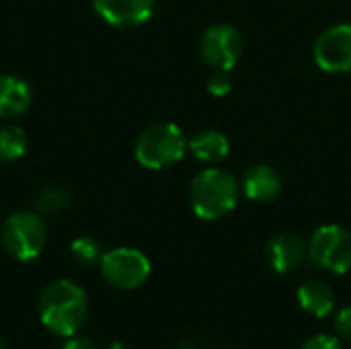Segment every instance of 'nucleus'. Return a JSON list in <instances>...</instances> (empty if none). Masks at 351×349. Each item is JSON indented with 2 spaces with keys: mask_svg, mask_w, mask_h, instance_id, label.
<instances>
[{
  "mask_svg": "<svg viewBox=\"0 0 351 349\" xmlns=\"http://www.w3.org/2000/svg\"><path fill=\"white\" fill-rule=\"evenodd\" d=\"M103 280L123 292L140 288L150 278V261L148 257L130 247H117L113 251L103 253L99 263Z\"/></svg>",
  "mask_w": 351,
  "mask_h": 349,
  "instance_id": "nucleus-5",
  "label": "nucleus"
},
{
  "mask_svg": "<svg viewBox=\"0 0 351 349\" xmlns=\"http://www.w3.org/2000/svg\"><path fill=\"white\" fill-rule=\"evenodd\" d=\"M27 134L19 125H4L0 128V163L19 160L27 150Z\"/></svg>",
  "mask_w": 351,
  "mask_h": 349,
  "instance_id": "nucleus-15",
  "label": "nucleus"
},
{
  "mask_svg": "<svg viewBox=\"0 0 351 349\" xmlns=\"http://www.w3.org/2000/svg\"><path fill=\"white\" fill-rule=\"evenodd\" d=\"M60 349H99L90 339L86 337H78V335H72V337H66L64 346Z\"/></svg>",
  "mask_w": 351,
  "mask_h": 349,
  "instance_id": "nucleus-21",
  "label": "nucleus"
},
{
  "mask_svg": "<svg viewBox=\"0 0 351 349\" xmlns=\"http://www.w3.org/2000/svg\"><path fill=\"white\" fill-rule=\"evenodd\" d=\"M298 304L304 313L317 319H325L335 311V294L329 284L321 280H308L304 282L296 292Z\"/></svg>",
  "mask_w": 351,
  "mask_h": 349,
  "instance_id": "nucleus-13",
  "label": "nucleus"
},
{
  "mask_svg": "<svg viewBox=\"0 0 351 349\" xmlns=\"http://www.w3.org/2000/svg\"><path fill=\"white\" fill-rule=\"evenodd\" d=\"M308 257V247L298 234L282 232L274 237L267 245V263L278 274L296 272Z\"/></svg>",
  "mask_w": 351,
  "mask_h": 349,
  "instance_id": "nucleus-10",
  "label": "nucleus"
},
{
  "mask_svg": "<svg viewBox=\"0 0 351 349\" xmlns=\"http://www.w3.org/2000/svg\"><path fill=\"white\" fill-rule=\"evenodd\" d=\"M335 331H337V337L351 344V304L341 309L337 313V319H335Z\"/></svg>",
  "mask_w": 351,
  "mask_h": 349,
  "instance_id": "nucleus-20",
  "label": "nucleus"
},
{
  "mask_svg": "<svg viewBox=\"0 0 351 349\" xmlns=\"http://www.w3.org/2000/svg\"><path fill=\"white\" fill-rule=\"evenodd\" d=\"M243 53V37L232 25H212L202 37V56L216 70H232Z\"/></svg>",
  "mask_w": 351,
  "mask_h": 349,
  "instance_id": "nucleus-7",
  "label": "nucleus"
},
{
  "mask_svg": "<svg viewBox=\"0 0 351 349\" xmlns=\"http://www.w3.org/2000/svg\"><path fill=\"white\" fill-rule=\"evenodd\" d=\"M68 204H70V200H68V195L62 189L45 187L37 195V200H35V210L41 216H51V214H60L62 210H66Z\"/></svg>",
  "mask_w": 351,
  "mask_h": 349,
  "instance_id": "nucleus-17",
  "label": "nucleus"
},
{
  "mask_svg": "<svg viewBox=\"0 0 351 349\" xmlns=\"http://www.w3.org/2000/svg\"><path fill=\"white\" fill-rule=\"evenodd\" d=\"M315 62L331 74L351 70V25H335L317 39Z\"/></svg>",
  "mask_w": 351,
  "mask_h": 349,
  "instance_id": "nucleus-8",
  "label": "nucleus"
},
{
  "mask_svg": "<svg viewBox=\"0 0 351 349\" xmlns=\"http://www.w3.org/2000/svg\"><path fill=\"white\" fill-rule=\"evenodd\" d=\"M0 349H4V344H2V339H0Z\"/></svg>",
  "mask_w": 351,
  "mask_h": 349,
  "instance_id": "nucleus-23",
  "label": "nucleus"
},
{
  "mask_svg": "<svg viewBox=\"0 0 351 349\" xmlns=\"http://www.w3.org/2000/svg\"><path fill=\"white\" fill-rule=\"evenodd\" d=\"M31 86L14 74H0V119L23 115L31 105Z\"/></svg>",
  "mask_w": 351,
  "mask_h": 349,
  "instance_id": "nucleus-11",
  "label": "nucleus"
},
{
  "mask_svg": "<svg viewBox=\"0 0 351 349\" xmlns=\"http://www.w3.org/2000/svg\"><path fill=\"white\" fill-rule=\"evenodd\" d=\"M107 349H132L128 344H121V341H115V344H111Z\"/></svg>",
  "mask_w": 351,
  "mask_h": 349,
  "instance_id": "nucleus-22",
  "label": "nucleus"
},
{
  "mask_svg": "<svg viewBox=\"0 0 351 349\" xmlns=\"http://www.w3.org/2000/svg\"><path fill=\"white\" fill-rule=\"evenodd\" d=\"M300 349H346V348H343V344H341V339H339V337L321 333V335H315V337L306 339V341L300 346Z\"/></svg>",
  "mask_w": 351,
  "mask_h": 349,
  "instance_id": "nucleus-19",
  "label": "nucleus"
},
{
  "mask_svg": "<svg viewBox=\"0 0 351 349\" xmlns=\"http://www.w3.org/2000/svg\"><path fill=\"white\" fill-rule=\"evenodd\" d=\"M308 257L321 269L346 274L351 269V230L339 224L317 228L308 243Z\"/></svg>",
  "mask_w": 351,
  "mask_h": 349,
  "instance_id": "nucleus-6",
  "label": "nucleus"
},
{
  "mask_svg": "<svg viewBox=\"0 0 351 349\" xmlns=\"http://www.w3.org/2000/svg\"><path fill=\"white\" fill-rule=\"evenodd\" d=\"M187 148H189V152H191L199 163L216 165V163H220V160H224V158L228 156L230 144H228V138H226L222 132L204 130V132H197V134L187 142Z\"/></svg>",
  "mask_w": 351,
  "mask_h": 349,
  "instance_id": "nucleus-14",
  "label": "nucleus"
},
{
  "mask_svg": "<svg viewBox=\"0 0 351 349\" xmlns=\"http://www.w3.org/2000/svg\"><path fill=\"white\" fill-rule=\"evenodd\" d=\"M97 14L113 27H138L154 12V0H93Z\"/></svg>",
  "mask_w": 351,
  "mask_h": 349,
  "instance_id": "nucleus-9",
  "label": "nucleus"
},
{
  "mask_svg": "<svg viewBox=\"0 0 351 349\" xmlns=\"http://www.w3.org/2000/svg\"><path fill=\"white\" fill-rule=\"evenodd\" d=\"M187 150V140L175 123H152L136 140V160L150 171L177 165Z\"/></svg>",
  "mask_w": 351,
  "mask_h": 349,
  "instance_id": "nucleus-3",
  "label": "nucleus"
},
{
  "mask_svg": "<svg viewBox=\"0 0 351 349\" xmlns=\"http://www.w3.org/2000/svg\"><path fill=\"white\" fill-rule=\"evenodd\" d=\"M41 325L58 335L72 337L80 331L88 315V296L74 280H56L39 296L37 304Z\"/></svg>",
  "mask_w": 351,
  "mask_h": 349,
  "instance_id": "nucleus-1",
  "label": "nucleus"
},
{
  "mask_svg": "<svg viewBox=\"0 0 351 349\" xmlns=\"http://www.w3.org/2000/svg\"><path fill=\"white\" fill-rule=\"evenodd\" d=\"M239 202V183L224 169H206L189 185V204L197 218L218 220L230 214Z\"/></svg>",
  "mask_w": 351,
  "mask_h": 349,
  "instance_id": "nucleus-2",
  "label": "nucleus"
},
{
  "mask_svg": "<svg viewBox=\"0 0 351 349\" xmlns=\"http://www.w3.org/2000/svg\"><path fill=\"white\" fill-rule=\"evenodd\" d=\"M232 88V80L228 70H214L212 76L208 78V91L214 97H226Z\"/></svg>",
  "mask_w": 351,
  "mask_h": 349,
  "instance_id": "nucleus-18",
  "label": "nucleus"
},
{
  "mask_svg": "<svg viewBox=\"0 0 351 349\" xmlns=\"http://www.w3.org/2000/svg\"><path fill=\"white\" fill-rule=\"evenodd\" d=\"M245 195L253 202H274L282 191V179L278 171L269 165H257L245 173L243 179Z\"/></svg>",
  "mask_w": 351,
  "mask_h": 349,
  "instance_id": "nucleus-12",
  "label": "nucleus"
},
{
  "mask_svg": "<svg viewBox=\"0 0 351 349\" xmlns=\"http://www.w3.org/2000/svg\"><path fill=\"white\" fill-rule=\"evenodd\" d=\"M72 259L82 267H95L103 259V249L93 237H78L70 245Z\"/></svg>",
  "mask_w": 351,
  "mask_h": 349,
  "instance_id": "nucleus-16",
  "label": "nucleus"
},
{
  "mask_svg": "<svg viewBox=\"0 0 351 349\" xmlns=\"http://www.w3.org/2000/svg\"><path fill=\"white\" fill-rule=\"evenodd\" d=\"M2 247L14 261L37 259L47 245V228L37 212H14L2 224Z\"/></svg>",
  "mask_w": 351,
  "mask_h": 349,
  "instance_id": "nucleus-4",
  "label": "nucleus"
}]
</instances>
